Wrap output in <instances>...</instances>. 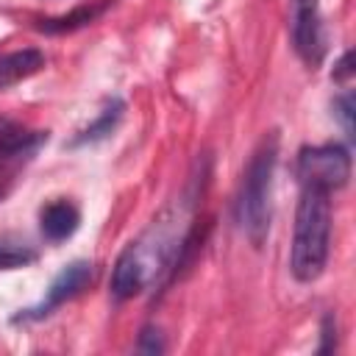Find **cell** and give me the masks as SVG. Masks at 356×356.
Wrapping results in <instances>:
<instances>
[{"label":"cell","instance_id":"1","mask_svg":"<svg viewBox=\"0 0 356 356\" xmlns=\"http://www.w3.org/2000/svg\"><path fill=\"white\" fill-rule=\"evenodd\" d=\"M331 192L317 186H300V200L295 211L292 256L289 270L295 281L312 284L323 275L331 250Z\"/></svg>","mask_w":356,"mask_h":356},{"label":"cell","instance_id":"2","mask_svg":"<svg viewBox=\"0 0 356 356\" xmlns=\"http://www.w3.org/2000/svg\"><path fill=\"white\" fill-rule=\"evenodd\" d=\"M278 164V131H270L261 136L259 147L253 150L234 203V217L239 231L248 236L250 245H261L270 231V200H273V178Z\"/></svg>","mask_w":356,"mask_h":356},{"label":"cell","instance_id":"3","mask_svg":"<svg viewBox=\"0 0 356 356\" xmlns=\"http://www.w3.org/2000/svg\"><path fill=\"white\" fill-rule=\"evenodd\" d=\"M350 178V150L339 142H325L314 147H303L298 153V181L300 186L317 189H339Z\"/></svg>","mask_w":356,"mask_h":356},{"label":"cell","instance_id":"4","mask_svg":"<svg viewBox=\"0 0 356 356\" xmlns=\"http://www.w3.org/2000/svg\"><path fill=\"white\" fill-rule=\"evenodd\" d=\"M92 278H95V264H92V261L75 259V261L64 264V267L58 270V275L50 281L44 298H42L36 306L22 309V312L14 314L11 320H14V323H31V320H42V317L53 314L58 306H64L67 300H72L75 295H81V292L92 284Z\"/></svg>","mask_w":356,"mask_h":356},{"label":"cell","instance_id":"5","mask_svg":"<svg viewBox=\"0 0 356 356\" xmlns=\"http://www.w3.org/2000/svg\"><path fill=\"white\" fill-rule=\"evenodd\" d=\"M289 39L303 64L317 67L325 56V28L320 0H289Z\"/></svg>","mask_w":356,"mask_h":356},{"label":"cell","instance_id":"6","mask_svg":"<svg viewBox=\"0 0 356 356\" xmlns=\"http://www.w3.org/2000/svg\"><path fill=\"white\" fill-rule=\"evenodd\" d=\"M44 139H47V134H42V131H28L25 125H19V122H14V120L0 117V167L33 156L36 147H39Z\"/></svg>","mask_w":356,"mask_h":356},{"label":"cell","instance_id":"7","mask_svg":"<svg viewBox=\"0 0 356 356\" xmlns=\"http://www.w3.org/2000/svg\"><path fill=\"white\" fill-rule=\"evenodd\" d=\"M78 225H81V211H78V206H75L72 200L58 197V200L47 203V206L39 211V231H42V236H44L47 242H53V245L70 239V236L78 231Z\"/></svg>","mask_w":356,"mask_h":356},{"label":"cell","instance_id":"8","mask_svg":"<svg viewBox=\"0 0 356 356\" xmlns=\"http://www.w3.org/2000/svg\"><path fill=\"white\" fill-rule=\"evenodd\" d=\"M44 67V53L39 47H22L0 56V92L36 75Z\"/></svg>","mask_w":356,"mask_h":356},{"label":"cell","instance_id":"9","mask_svg":"<svg viewBox=\"0 0 356 356\" xmlns=\"http://www.w3.org/2000/svg\"><path fill=\"white\" fill-rule=\"evenodd\" d=\"M147 286V278L136 261V256L131 253V248H125L117 261H114V270H111V295L117 300H128L134 295H139L142 289Z\"/></svg>","mask_w":356,"mask_h":356},{"label":"cell","instance_id":"10","mask_svg":"<svg viewBox=\"0 0 356 356\" xmlns=\"http://www.w3.org/2000/svg\"><path fill=\"white\" fill-rule=\"evenodd\" d=\"M122 114H125V103H122L120 97H108V100L103 103V108L97 111V117H95L86 128H81V131H78V136L70 142V147L95 145V142H100V139L111 136V134L117 131V125H120Z\"/></svg>","mask_w":356,"mask_h":356},{"label":"cell","instance_id":"11","mask_svg":"<svg viewBox=\"0 0 356 356\" xmlns=\"http://www.w3.org/2000/svg\"><path fill=\"white\" fill-rule=\"evenodd\" d=\"M111 0H97V3H86V6H78L72 8L70 14H61V17H50V19H42L36 28L42 33H72L78 28H86L89 22H95L106 8H108Z\"/></svg>","mask_w":356,"mask_h":356},{"label":"cell","instance_id":"12","mask_svg":"<svg viewBox=\"0 0 356 356\" xmlns=\"http://www.w3.org/2000/svg\"><path fill=\"white\" fill-rule=\"evenodd\" d=\"M36 259L39 253L28 245L0 242V270H22V267H31Z\"/></svg>","mask_w":356,"mask_h":356},{"label":"cell","instance_id":"13","mask_svg":"<svg viewBox=\"0 0 356 356\" xmlns=\"http://www.w3.org/2000/svg\"><path fill=\"white\" fill-rule=\"evenodd\" d=\"M331 108H334V117H337V122L342 125V131H345V136H348V142H353V95L345 89L342 95H337L334 97V103H331Z\"/></svg>","mask_w":356,"mask_h":356},{"label":"cell","instance_id":"14","mask_svg":"<svg viewBox=\"0 0 356 356\" xmlns=\"http://www.w3.org/2000/svg\"><path fill=\"white\" fill-rule=\"evenodd\" d=\"M164 350H167V345H164L159 328L145 325L142 334H139V342H136V353H150V356H156V353H164Z\"/></svg>","mask_w":356,"mask_h":356},{"label":"cell","instance_id":"15","mask_svg":"<svg viewBox=\"0 0 356 356\" xmlns=\"http://www.w3.org/2000/svg\"><path fill=\"white\" fill-rule=\"evenodd\" d=\"M320 345H317V353H328V350H334L337 348V317L328 312L325 317H323V325H320Z\"/></svg>","mask_w":356,"mask_h":356},{"label":"cell","instance_id":"16","mask_svg":"<svg viewBox=\"0 0 356 356\" xmlns=\"http://www.w3.org/2000/svg\"><path fill=\"white\" fill-rule=\"evenodd\" d=\"M350 61H353V53H350V50H345V53H342V58H339V61H337V67H334V81H345V78H350V72H353Z\"/></svg>","mask_w":356,"mask_h":356}]
</instances>
